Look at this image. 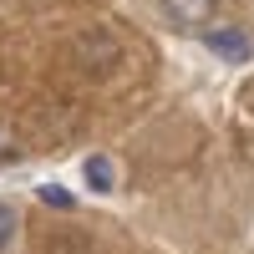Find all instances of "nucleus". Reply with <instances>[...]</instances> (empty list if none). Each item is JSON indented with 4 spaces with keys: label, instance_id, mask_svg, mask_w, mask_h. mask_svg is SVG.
I'll return each instance as SVG.
<instances>
[{
    "label": "nucleus",
    "instance_id": "nucleus-1",
    "mask_svg": "<svg viewBox=\"0 0 254 254\" xmlns=\"http://www.w3.org/2000/svg\"><path fill=\"white\" fill-rule=\"evenodd\" d=\"M214 10H219V0H163V15L173 20L178 31H198V26H208V20H214Z\"/></svg>",
    "mask_w": 254,
    "mask_h": 254
},
{
    "label": "nucleus",
    "instance_id": "nucleus-2",
    "mask_svg": "<svg viewBox=\"0 0 254 254\" xmlns=\"http://www.w3.org/2000/svg\"><path fill=\"white\" fill-rule=\"evenodd\" d=\"M208 51L224 61H249V41L239 31H208Z\"/></svg>",
    "mask_w": 254,
    "mask_h": 254
},
{
    "label": "nucleus",
    "instance_id": "nucleus-3",
    "mask_svg": "<svg viewBox=\"0 0 254 254\" xmlns=\"http://www.w3.org/2000/svg\"><path fill=\"white\" fill-rule=\"evenodd\" d=\"M87 178H92V188L107 193V188H112V163L107 158H87Z\"/></svg>",
    "mask_w": 254,
    "mask_h": 254
},
{
    "label": "nucleus",
    "instance_id": "nucleus-4",
    "mask_svg": "<svg viewBox=\"0 0 254 254\" xmlns=\"http://www.w3.org/2000/svg\"><path fill=\"white\" fill-rule=\"evenodd\" d=\"M41 203H51V208H71V193H61V188H41Z\"/></svg>",
    "mask_w": 254,
    "mask_h": 254
},
{
    "label": "nucleus",
    "instance_id": "nucleus-5",
    "mask_svg": "<svg viewBox=\"0 0 254 254\" xmlns=\"http://www.w3.org/2000/svg\"><path fill=\"white\" fill-rule=\"evenodd\" d=\"M10 224H15V219H10V208H5V203H0V244H5V239H10Z\"/></svg>",
    "mask_w": 254,
    "mask_h": 254
}]
</instances>
